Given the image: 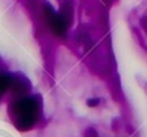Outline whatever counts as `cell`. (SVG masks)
<instances>
[{
  "mask_svg": "<svg viewBox=\"0 0 147 137\" xmlns=\"http://www.w3.org/2000/svg\"><path fill=\"white\" fill-rule=\"evenodd\" d=\"M39 106L34 99L31 98H26L24 101H21L17 107V116L20 119V128L21 127H26L30 128L34 125L36 117H38Z\"/></svg>",
  "mask_w": 147,
  "mask_h": 137,
  "instance_id": "6da1fadb",
  "label": "cell"
},
{
  "mask_svg": "<svg viewBox=\"0 0 147 137\" xmlns=\"http://www.w3.org/2000/svg\"><path fill=\"white\" fill-rule=\"evenodd\" d=\"M45 12H46V18H47V22L50 25L51 30L59 37H65V34L68 31V20L65 17V14L57 13L51 7H47Z\"/></svg>",
  "mask_w": 147,
  "mask_h": 137,
  "instance_id": "7a4b0ae2",
  "label": "cell"
}]
</instances>
